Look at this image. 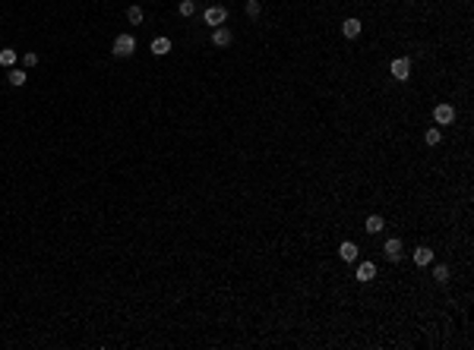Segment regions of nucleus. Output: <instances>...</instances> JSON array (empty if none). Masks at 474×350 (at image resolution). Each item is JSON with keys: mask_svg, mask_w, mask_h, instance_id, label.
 <instances>
[{"mask_svg": "<svg viewBox=\"0 0 474 350\" xmlns=\"http://www.w3.org/2000/svg\"><path fill=\"white\" fill-rule=\"evenodd\" d=\"M10 85H26V69L23 66H10Z\"/></svg>", "mask_w": 474, "mask_h": 350, "instance_id": "14", "label": "nucleus"}, {"mask_svg": "<svg viewBox=\"0 0 474 350\" xmlns=\"http://www.w3.org/2000/svg\"><path fill=\"white\" fill-rule=\"evenodd\" d=\"M225 19H228V10L225 7H209L206 10V26H225Z\"/></svg>", "mask_w": 474, "mask_h": 350, "instance_id": "4", "label": "nucleus"}, {"mask_svg": "<svg viewBox=\"0 0 474 350\" xmlns=\"http://www.w3.org/2000/svg\"><path fill=\"white\" fill-rule=\"evenodd\" d=\"M338 255H341V262H354L357 255H360V249H357V243L348 240V243H341V246H338Z\"/></svg>", "mask_w": 474, "mask_h": 350, "instance_id": "8", "label": "nucleus"}, {"mask_svg": "<svg viewBox=\"0 0 474 350\" xmlns=\"http://www.w3.org/2000/svg\"><path fill=\"white\" fill-rule=\"evenodd\" d=\"M111 54H114V57H133V54H136V38H133V35H126V32L117 35Z\"/></svg>", "mask_w": 474, "mask_h": 350, "instance_id": "1", "label": "nucleus"}, {"mask_svg": "<svg viewBox=\"0 0 474 350\" xmlns=\"http://www.w3.org/2000/svg\"><path fill=\"white\" fill-rule=\"evenodd\" d=\"M433 281H436V284H446V281H449V265H436V268H433Z\"/></svg>", "mask_w": 474, "mask_h": 350, "instance_id": "16", "label": "nucleus"}, {"mask_svg": "<svg viewBox=\"0 0 474 350\" xmlns=\"http://www.w3.org/2000/svg\"><path fill=\"white\" fill-rule=\"evenodd\" d=\"M360 19H344L341 22V35H344V38H357V35H360Z\"/></svg>", "mask_w": 474, "mask_h": 350, "instance_id": "10", "label": "nucleus"}, {"mask_svg": "<svg viewBox=\"0 0 474 350\" xmlns=\"http://www.w3.org/2000/svg\"><path fill=\"white\" fill-rule=\"evenodd\" d=\"M16 60H19V54H16L13 48H4V51H0V66H16Z\"/></svg>", "mask_w": 474, "mask_h": 350, "instance_id": "12", "label": "nucleus"}, {"mask_svg": "<svg viewBox=\"0 0 474 350\" xmlns=\"http://www.w3.org/2000/svg\"><path fill=\"white\" fill-rule=\"evenodd\" d=\"M382 252H386L389 262H402V259H405V243L398 240V237H389L386 246H382Z\"/></svg>", "mask_w": 474, "mask_h": 350, "instance_id": "2", "label": "nucleus"}, {"mask_svg": "<svg viewBox=\"0 0 474 350\" xmlns=\"http://www.w3.org/2000/svg\"><path fill=\"white\" fill-rule=\"evenodd\" d=\"M382 227H386L382 215H370V218H367V224H363V230H367V234H379Z\"/></svg>", "mask_w": 474, "mask_h": 350, "instance_id": "11", "label": "nucleus"}, {"mask_svg": "<svg viewBox=\"0 0 474 350\" xmlns=\"http://www.w3.org/2000/svg\"><path fill=\"white\" fill-rule=\"evenodd\" d=\"M389 73H392V79L405 82V79L411 76V60H408V57H395V60H392V66H389Z\"/></svg>", "mask_w": 474, "mask_h": 350, "instance_id": "3", "label": "nucleus"}, {"mask_svg": "<svg viewBox=\"0 0 474 350\" xmlns=\"http://www.w3.org/2000/svg\"><path fill=\"white\" fill-rule=\"evenodd\" d=\"M373 278H376V265H373V262H360V265H357V281H360V284H370Z\"/></svg>", "mask_w": 474, "mask_h": 350, "instance_id": "7", "label": "nucleus"}, {"mask_svg": "<svg viewBox=\"0 0 474 350\" xmlns=\"http://www.w3.org/2000/svg\"><path fill=\"white\" fill-rule=\"evenodd\" d=\"M29 66H38V54H35V51L23 54V69H29Z\"/></svg>", "mask_w": 474, "mask_h": 350, "instance_id": "18", "label": "nucleus"}, {"mask_svg": "<svg viewBox=\"0 0 474 350\" xmlns=\"http://www.w3.org/2000/svg\"><path fill=\"white\" fill-rule=\"evenodd\" d=\"M260 13H263V7H260V0H247V16H250V19H256Z\"/></svg>", "mask_w": 474, "mask_h": 350, "instance_id": "19", "label": "nucleus"}, {"mask_svg": "<svg viewBox=\"0 0 474 350\" xmlns=\"http://www.w3.org/2000/svg\"><path fill=\"white\" fill-rule=\"evenodd\" d=\"M177 10H180V16H193L196 13V4H193V0H180Z\"/></svg>", "mask_w": 474, "mask_h": 350, "instance_id": "20", "label": "nucleus"}, {"mask_svg": "<svg viewBox=\"0 0 474 350\" xmlns=\"http://www.w3.org/2000/svg\"><path fill=\"white\" fill-rule=\"evenodd\" d=\"M126 19H130L133 26H139L142 22V10L139 7H126Z\"/></svg>", "mask_w": 474, "mask_h": 350, "instance_id": "17", "label": "nucleus"}, {"mask_svg": "<svg viewBox=\"0 0 474 350\" xmlns=\"http://www.w3.org/2000/svg\"><path fill=\"white\" fill-rule=\"evenodd\" d=\"M168 51H171V41L168 38H155L152 41V54H155V57H165Z\"/></svg>", "mask_w": 474, "mask_h": 350, "instance_id": "13", "label": "nucleus"}, {"mask_svg": "<svg viewBox=\"0 0 474 350\" xmlns=\"http://www.w3.org/2000/svg\"><path fill=\"white\" fill-rule=\"evenodd\" d=\"M433 120L440 123V126H449V123L455 120V107H452V104H440V107L433 110Z\"/></svg>", "mask_w": 474, "mask_h": 350, "instance_id": "5", "label": "nucleus"}, {"mask_svg": "<svg viewBox=\"0 0 474 350\" xmlns=\"http://www.w3.org/2000/svg\"><path fill=\"white\" fill-rule=\"evenodd\" d=\"M430 262H433V252H430V246H417V249H414V265L427 268Z\"/></svg>", "mask_w": 474, "mask_h": 350, "instance_id": "9", "label": "nucleus"}, {"mask_svg": "<svg viewBox=\"0 0 474 350\" xmlns=\"http://www.w3.org/2000/svg\"><path fill=\"white\" fill-rule=\"evenodd\" d=\"M234 41V35H231V29H225V26H218L215 32H212V44L215 48H228Z\"/></svg>", "mask_w": 474, "mask_h": 350, "instance_id": "6", "label": "nucleus"}, {"mask_svg": "<svg viewBox=\"0 0 474 350\" xmlns=\"http://www.w3.org/2000/svg\"><path fill=\"white\" fill-rule=\"evenodd\" d=\"M424 142H427V145H440V142H443V133H440V126H430V130L424 133Z\"/></svg>", "mask_w": 474, "mask_h": 350, "instance_id": "15", "label": "nucleus"}]
</instances>
